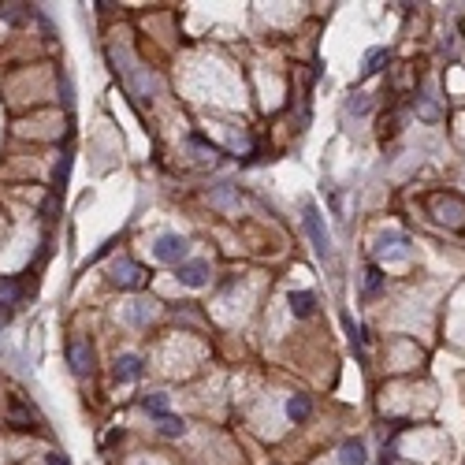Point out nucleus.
Instances as JSON below:
<instances>
[{
	"instance_id": "obj_1",
	"label": "nucleus",
	"mask_w": 465,
	"mask_h": 465,
	"mask_svg": "<svg viewBox=\"0 0 465 465\" xmlns=\"http://www.w3.org/2000/svg\"><path fill=\"white\" fill-rule=\"evenodd\" d=\"M108 56H112V63H115V71L123 75V82H127V90L130 93H138V97H153L157 90H160V78L145 68V63H138L135 56H130V48L127 45H112L108 48Z\"/></svg>"
},
{
	"instance_id": "obj_2",
	"label": "nucleus",
	"mask_w": 465,
	"mask_h": 465,
	"mask_svg": "<svg viewBox=\"0 0 465 465\" xmlns=\"http://www.w3.org/2000/svg\"><path fill=\"white\" fill-rule=\"evenodd\" d=\"M372 254L384 257V261H402V257H409V235H402V231H384V235L376 239Z\"/></svg>"
},
{
	"instance_id": "obj_3",
	"label": "nucleus",
	"mask_w": 465,
	"mask_h": 465,
	"mask_svg": "<svg viewBox=\"0 0 465 465\" xmlns=\"http://www.w3.org/2000/svg\"><path fill=\"white\" fill-rule=\"evenodd\" d=\"M302 224H305L309 239H313V250H317V257H320V261H328V254H331V242H328V231H324V220H320L317 205H305Z\"/></svg>"
},
{
	"instance_id": "obj_4",
	"label": "nucleus",
	"mask_w": 465,
	"mask_h": 465,
	"mask_svg": "<svg viewBox=\"0 0 465 465\" xmlns=\"http://www.w3.org/2000/svg\"><path fill=\"white\" fill-rule=\"evenodd\" d=\"M187 250H190V242L182 235H160L157 246H153V257L164 261V264H182L187 261Z\"/></svg>"
},
{
	"instance_id": "obj_5",
	"label": "nucleus",
	"mask_w": 465,
	"mask_h": 465,
	"mask_svg": "<svg viewBox=\"0 0 465 465\" xmlns=\"http://www.w3.org/2000/svg\"><path fill=\"white\" fill-rule=\"evenodd\" d=\"M68 365H71V372H75L78 380L90 376V369H93V346H90V339L75 335V339L68 343Z\"/></svg>"
},
{
	"instance_id": "obj_6",
	"label": "nucleus",
	"mask_w": 465,
	"mask_h": 465,
	"mask_svg": "<svg viewBox=\"0 0 465 465\" xmlns=\"http://www.w3.org/2000/svg\"><path fill=\"white\" fill-rule=\"evenodd\" d=\"M142 279H145L142 264H135L130 257H120V261L112 264V283L120 287V291H135V287H142Z\"/></svg>"
},
{
	"instance_id": "obj_7",
	"label": "nucleus",
	"mask_w": 465,
	"mask_h": 465,
	"mask_svg": "<svg viewBox=\"0 0 465 465\" xmlns=\"http://www.w3.org/2000/svg\"><path fill=\"white\" fill-rule=\"evenodd\" d=\"M175 276L182 287H205L212 272H209V261H182L175 264Z\"/></svg>"
},
{
	"instance_id": "obj_8",
	"label": "nucleus",
	"mask_w": 465,
	"mask_h": 465,
	"mask_svg": "<svg viewBox=\"0 0 465 465\" xmlns=\"http://www.w3.org/2000/svg\"><path fill=\"white\" fill-rule=\"evenodd\" d=\"M115 384H135V380L142 376V357L138 354H123V357H115Z\"/></svg>"
},
{
	"instance_id": "obj_9",
	"label": "nucleus",
	"mask_w": 465,
	"mask_h": 465,
	"mask_svg": "<svg viewBox=\"0 0 465 465\" xmlns=\"http://www.w3.org/2000/svg\"><path fill=\"white\" fill-rule=\"evenodd\" d=\"M291 313L298 320L313 317V313H317V294H313V291H294L291 294Z\"/></svg>"
},
{
	"instance_id": "obj_10",
	"label": "nucleus",
	"mask_w": 465,
	"mask_h": 465,
	"mask_svg": "<svg viewBox=\"0 0 465 465\" xmlns=\"http://www.w3.org/2000/svg\"><path fill=\"white\" fill-rule=\"evenodd\" d=\"M369 454H365V443L361 439H343L339 446V465H365Z\"/></svg>"
},
{
	"instance_id": "obj_11",
	"label": "nucleus",
	"mask_w": 465,
	"mask_h": 465,
	"mask_svg": "<svg viewBox=\"0 0 465 465\" xmlns=\"http://www.w3.org/2000/svg\"><path fill=\"white\" fill-rule=\"evenodd\" d=\"M23 283H19V279H11V276H4V279H0V305H19L23 302Z\"/></svg>"
},
{
	"instance_id": "obj_12",
	"label": "nucleus",
	"mask_w": 465,
	"mask_h": 465,
	"mask_svg": "<svg viewBox=\"0 0 465 465\" xmlns=\"http://www.w3.org/2000/svg\"><path fill=\"white\" fill-rule=\"evenodd\" d=\"M309 413H313V398L309 395H291L287 398V417L291 421H305Z\"/></svg>"
},
{
	"instance_id": "obj_13",
	"label": "nucleus",
	"mask_w": 465,
	"mask_h": 465,
	"mask_svg": "<svg viewBox=\"0 0 465 465\" xmlns=\"http://www.w3.org/2000/svg\"><path fill=\"white\" fill-rule=\"evenodd\" d=\"M417 115H421V120H439V105H436V93H432V86H424L421 97H417Z\"/></svg>"
},
{
	"instance_id": "obj_14",
	"label": "nucleus",
	"mask_w": 465,
	"mask_h": 465,
	"mask_svg": "<svg viewBox=\"0 0 465 465\" xmlns=\"http://www.w3.org/2000/svg\"><path fill=\"white\" fill-rule=\"evenodd\" d=\"M343 328H346V335H350V346H354V354L365 361V335H361V328L354 324L350 313H343Z\"/></svg>"
},
{
	"instance_id": "obj_15",
	"label": "nucleus",
	"mask_w": 465,
	"mask_h": 465,
	"mask_svg": "<svg viewBox=\"0 0 465 465\" xmlns=\"http://www.w3.org/2000/svg\"><path fill=\"white\" fill-rule=\"evenodd\" d=\"M149 317H153V302H145V298H138V302H130V309H127V320L135 324V328H142Z\"/></svg>"
},
{
	"instance_id": "obj_16",
	"label": "nucleus",
	"mask_w": 465,
	"mask_h": 465,
	"mask_svg": "<svg viewBox=\"0 0 465 465\" xmlns=\"http://www.w3.org/2000/svg\"><path fill=\"white\" fill-rule=\"evenodd\" d=\"M142 409H145V413H153L157 421H160V417H168V395H145V398H142Z\"/></svg>"
},
{
	"instance_id": "obj_17",
	"label": "nucleus",
	"mask_w": 465,
	"mask_h": 465,
	"mask_svg": "<svg viewBox=\"0 0 465 465\" xmlns=\"http://www.w3.org/2000/svg\"><path fill=\"white\" fill-rule=\"evenodd\" d=\"M68 175H71V153H60L56 172H53V187H56V194H63V187H68Z\"/></svg>"
},
{
	"instance_id": "obj_18",
	"label": "nucleus",
	"mask_w": 465,
	"mask_h": 465,
	"mask_svg": "<svg viewBox=\"0 0 465 465\" xmlns=\"http://www.w3.org/2000/svg\"><path fill=\"white\" fill-rule=\"evenodd\" d=\"M380 287H384V272H380L376 264H369V268H365V298H376Z\"/></svg>"
},
{
	"instance_id": "obj_19",
	"label": "nucleus",
	"mask_w": 465,
	"mask_h": 465,
	"mask_svg": "<svg viewBox=\"0 0 465 465\" xmlns=\"http://www.w3.org/2000/svg\"><path fill=\"white\" fill-rule=\"evenodd\" d=\"M380 63H387V48H372L369 56H365V68H361V78H372L380 71Z\"/></svg>"
},
{
	"instance_id": "obj_20",
	"label": "nucleus",
	"mask_w": 465,
	"mask_h": 465,
	"mask_svg": "<svg viewBox=\"0 0 465 465\" xmlns=\"http://www.w3.org/2000/svg\"><path fill=\"white\" fill-rule=\"evenodd\" d=\"M190 145L202 153V160H220V149H216L209 138H202V135H190Z\"/></svg>"
},
{
	"instance_id": "obj_21",
	"label": "nucleus",
	"mask_w": 465,
	"mask_h": 465,
	"mask_svg": "<svg viewBox=\"0 0 465 465\" xmlns=\"http://www.w3.org/2000/svg\"><path fill=\"white\" fill-rule=\"evenodd\" d=\"M182 432H187V424H182L179 417H172V413H168V417H160V436H168V439H179Z\"/></svg>"
},
{
	"instance_id": "obj_22",
	"label": "nucleus",
	"mask_w": 465,
	"mask_h": 465,
	"mask_svg": "<svg viewBox=\"0 0 465 465\" xmlns=\"http://www.w3.org/2000/svg\"><path fill=\"white\" fill-rule=\"evenodd\" d=\"M8 417H11L15 428H30V413L23 409V402H11V406H8Z\"/></svg>"
},
{
	"instance_id": "obj_23",
	"label": "nucleus",
	"mask_w": 465,
	"mask_h": 465,
	"mask_svg": "<svg viewBox=\"0 0 465 465\" xmlns=\"http://www.w3.org/2000/svg\"><path fill=\"white\" fill-rule=\"evenodd\" d=\"M60 97H63V105H75V90H71V78L68 75H60Z\"/></svg>"
},
{
	"instance_id": "obj_24",
	"label": "nucleus",
	"mask_w": 465,
	"mask_h": 465,
	"mask_svg": "<svg viewBox=\"0 0 465 465\" xmlns=\"http://www.w3.org/2000/svg\"><path fill=\"white\" fill-rule=\"evenodd\" d=\"M212 202L216 205H231V187H227V182H220V187L212 190Z\"/></svg>"
},
{
	"instance_id": "obj_25",
	"label": "nucleus",
	"mask_w": 465,
	"mask_h": 465,
	"mask_svg": "<svg viewBox=\"0 0 465 465\" xmlns=\"http://www.w3.org/2000/svg\"><path fill=\"white\" fill-rule=\"evenodd\" d=\"M346 108H350V112H357V115H365V112H369V97H365V93H354V101L346 105Z\"/></svg>"
},
{
	"instance_id": "obj_26",
	"label": "nucleus",
	"mask_w": 465,
	"mask_h": 465,
	"mask_svg": "<svg viewBox=\"0 0 465 465\" xmlns=\"http://www.w3.org/2000/svg\"><path fill=\"white\" fill-rule=\"evenodd\" d=\"M48 465H71L68 461V454H60V451H48V458H45Z\"/></svg>"
},
{
	"instance_id": "obj_27",
	"label": "nucleus",
	"mask_w": 465,
	"mask_h": 465,
	"mask_svg": "<svg viewBox=\"0 0 465 465\" xmlns=\"http://www.w3.org/2000/svg\"><path fill=\"white\" fill-rule=\"evenodd\" d=\"M8 317H11V313H8L4 305H0V328H4V324H8Z\"/></svg>"
}]
</instances>
